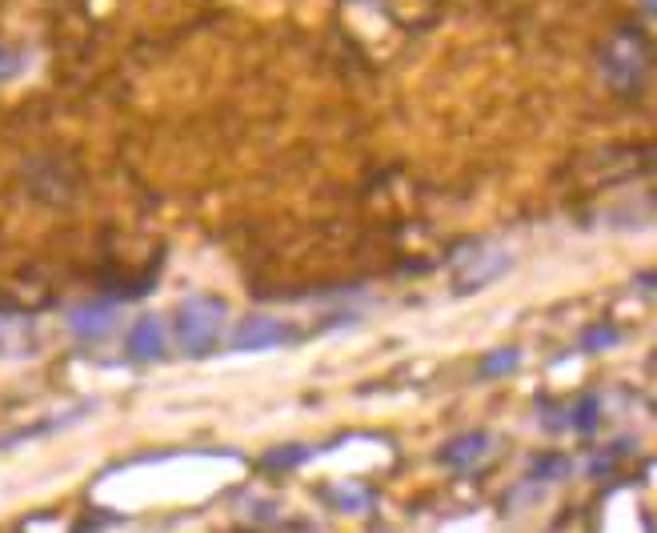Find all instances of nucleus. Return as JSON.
<instances>
[{"label": "nucleus", "instance_id": "423d86ee", "mask_svg": "<svg viewBox=\"0 0 657 533\" xmlns=\"http://www.w3.org/2000/svg\"><path fill=\"white\" fill-rule=\"evenodd\" d=\"M485 450H490V438L485 433H465V438L449 441V445H441L438 458L445 461L449 470H470L473 461L485 458Z\"/></svg>", "mask_w": 657, "mask_h": 533}, {"label": "nucleus", "instance_id": "9b49d317", "mask_svg": "<svg viewBox=\"0 0 657 533\" xmlns=\"http://www.w3.org/2000/svg\"><path fill=\"white\" fill-rule=\"evenodd\" d=\"M565 470H569V461L565 458H542L537 461V473H542V478H562Z\"/></svg>", "mask_w": 657, "mask_h": 533}, {"label": "nucleus", "instance_id": "f03ea898", "mask_svg": "<svg viewBox=\"0 0 657 533\" xmlns=\"http://www.w3.org/2000/svg\"><path fill=\"white\" fill-rule=\"evenodd\" d=\"M646 41L637 37V32H617L614 41L605 44L602 53V73L605 81L614 84L617 93H629V89H637L641 84V76H646Z\"/></svg>", "mask_w": 657, "mask_h": 533}, {"label": "nucleus", "instance_id": "f8f14e48", "mask_svg": "<svg viewBox=\"0 0 657 533\" xmlns=\"http://www.w3.org/2000/svg\"><path fill=\"white\" fill-rule=\"evenodd\" d=\"M305 458H309V450H281V453H273L269 465H289V461H305Z\"/></svg>", "mask_w": 657, "mask_h": 533}, {"label": "nucleus", "instance_id": "9d476101", "mask_svg": "<svg viewBox=\"0 0 657 533\" xmlns=\"http://www.w3.org/2000/svg\"><path fill=\"white\" fill-rule=\"evenodd\" d=\"M24 73V57L17 53V49H4L0 44V81H12V76Z\"/></svg>", "mask_w": 657, "mask_h": 533}, {"label": "nucleus", "instance_id": "39448f33", "mask_svg": "<svg viewBox=\"0 0 657 533\" xmlns=\"http://www.w3.org/2000/svg\"><path fill=\"white\" fill-rule=\"evenodd\" d=\"M513 265V257L510 253H501V249H478L465 262V269H461V289H485V285H493L501 277V273L510 269Z\"/></svg>", "mask_w": 657, "mask_h": 533}, {"label": "nucleus", "instance_id": "f257e3e1", "mask_svg": "<svg viewBox=\"0 0 657 533\" xmlns=\"http://www.w3.org/2000/svg\"><path fill=\"white\" fill-rule=\"evenodd\" d=\"M225 301L209 294H197L181 301L177 309V341H181V353L188 357H205L217 349V341L225 337Z\"/></svg>", "mask_w": 657, "mask_h": 533}, {"label": "nucleus", "instance_id": "1a4fd4ad", "mask_svg": "<svg viewBox=\"0 0 657 533\" xmlns=\"http://www.w3.org/2000/svg\"><path fill=\"white\" fill-rule=\"evenodd\" d=\"M597 418H602V401H594V398L577 401L574 413H569V421H574V426L582 429V433H589V429L597 426Z\"/></svg>", "mask_w": 657, "mask_h": 533}, {"label": "nucleus", "instance_id": "0eeeda50", "mask_svg": "<svg viewBox=\"0 0 657 533\" xmlns=\"http://www.w3.org/2000/svg\"><path fill=\"white\" fill-rule=\"evenodd\" d=\"M113 321H116V309L113 305H105V301H96V305H81L73 317H69V325H73V334H81V337H101V334H109L113 329Z\"/></svg>", "mask_w": 657, "mask_h": 533}, {"label": "nucleus", "instance_id": "20e7f679", "mask_svg": "<svg viewBox=\"0 0 657 533\" xmlns=\"http://www.w3.org/2000/svg\"><path fill=\"white\" fill-rule=\"evenodd\" d=\"M125 353L133 357V361H141V366L165 357V325H161V317H153V314L136 317L125 337Z\"/></svg>", "mask_w": 657, "mask_h": 533}, {"label": "nucleus", "instance_id": "7ed1b4c3", "mask_svg": "<svg viewBox=\"0 0 657 533\" xmlns=\"http://www.w3.org/2000/svg\"><path fill=\"white\" fill-rule=\"evenodd\" d=\"M292 337V329L277 317L253 314L233 329V349H245V353H257V349H277Z\"/></svg>", "mask_w": 657, "mask_h": 533}, {"label": "nucleus", "instance_id": "6e6552de", "mask_svg": "<svg viewBox=\"0 0 657 533\" xmlns=\"http://www.w3.org/2000/svg\"><path fill=\"white\" fill-rule=\"evenodd\" d=\"M522 366V349H493V353L481 357V373L485 377H505Z\"/></svg>", "mask_w": 657, "mask_h": 533}, {"label": "nucleus", "instance_id": "ddd939ff", "mask_svg": "<svg viewBox=\"0 0 657 533\" xmlns=\"http://www.w3.org/2000/svg\"><path fill=\"white\" fill-rule=\"evenodd\" d=\"M641 4H646V12H654V0H641Z\"/></svg>", "mask_w": 657, "mask_h": 533}]
</instances>
